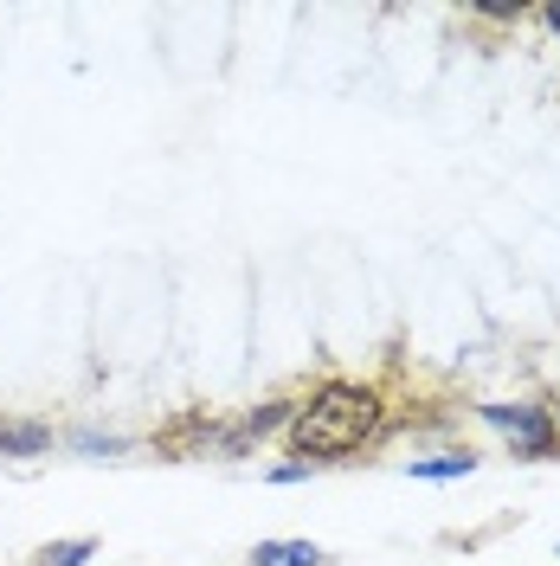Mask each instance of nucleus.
<instances>
[{"label":"nucleus","mask_w":560,"mask_h":566,"mask_svg":"<svg viewBox=\"0 0 560 566\" xmlns=\"http://www.w3.org/2000/svg\"><path fill=\"white\" fill-rule=\"evenodd\" d=\"M251 566H329V547H315V541H258Z\"/></svg>","instance_id":"nucleus-5"},{"label":"nucleus","mask_w":560,"mask_h":566,"mask_svg":"<svg viewBox=\"0 0 560 566\" xmlns=\"http://www.w3.org/2000/svg\"><path fill=\"white\" fill-rule=\"evenodd\" d=\"M548 412H554V431H560V399H548Z\"/></svg>","instance_id":"nucleus-12"},{"label":"nucleus","mask_w":560,"mask_h":566,"mask_svg":"<svg viewBox=\"0 0 560 566\" xmlns=\"http://www.w3.org/2000/svg\"><path fill=\"white\" fill-rule=\"evenodd\" d=\"M290 419H297V399H271V406H251L246 419H239V431L258 444V438H271V431H290Z\"/></svg>","instance_id":"nucleus-6"},{"label":"nucleus","mask_w":560,"mask_h":566,"mask_svg":"<svg viewBox=\"0 0 560 566\" xmlns=\"http://www.w3.org/2000/svg\"><path fill=\"white\" fill-rule=\"evenodd\" d=\"M59 438L52 424H33V419H0V458H45Z\"/></svg>","instance_id":"nucleus-3"},{"label":"nucleus","mask_w":560,"mask_h":566,"mask_svg":"<svg viewBox=\"0 0 560 566\" xmlns=\"http://www.w3.org/2000/svg\"><path fill=\"white\" fill-rule=\"evenodd\" d=\"M386 431V392L374 380H322L310 399H297V419L283 431L290 458L322 470V463H349L354 451L381 444Z\"/></svg>","instance_id":"nucleus-1"},{"label":"nucleus","mask_w":560,"mask_h":566,"mask_svg":"<svg viewBox=\"0 0 560 566\" xmlns=\"http://www.w3.org/2000/svg\"><path fill=\"white\" fill-rule=\"evenodd\" d=\"M303 476H310V463H278L271 470V483H303Z\"/></svg>","instance_id":"nucleus-10"},{"label":"nucleus","mask_w":560,"mask_h":566,"mask_svg":"<svg viewBox=\"0 0 560 566\" xmlns=\"http://www.w3.org/2000/svg\"><path fill=\"white\" fill-rule=\"evenodd\" d=\"M470 13H477V20H522L528 7H496V0H477Z\"/></svg>","instance_id":"nucleus-9"},{"label":"nucleus","mask_w":560,"mask_h":566,"mask_svg":"<svg viewBox=\"0 0 560 566\" xmlns=\"http://www.w3.org/2000/svg\"><path fill=\"white\" fill-rule=\"evenodd\" d=\"M65 444L84 458H123L129 451V438H116V431H65Z\"/></svg>","instance_id":"nucleus-8"},{"label":"nucleus","mask_w":560,"mask_h":566,"mask_svg":"<svg viewBox=\"0 0 560 566\" xmlns=\"http://www.w3.org/2000/svg\"><path fill=\"white\" fill-rule=\"evenodd\" d=\"M541 27H548V33L560 39V0H548V7H541Z\"/></svg>","instance_id":"nucleus-11"},{"label":"nucleus","mask_w":560,"mask_h":566,"mask_svg":"<svg viewBox=\"0 0 560 566\" xmlns=\"http://www.w3.org/2000/svg\"><path fill=\"white\" fill-rule=\"evenodd\" d=\"M91 554H97V541L91 534H71V541H45L33 566H84Z\"/></svg>","instance_id":"nucleus-7"},{"label":"nucleus","mask_w":560,"mask_h":566,"mask_svg":"<svg viewBox=\"0 0 560 566\" xmlns=\"http://www.w3.org/2000/svg\"><path fill=\"white\" fill-rule=\"evenodd\" d=\"M477 419L490 424V431H502V444L522 463H554L560 458V431H554L548 399H484Z\"/></svg>","instance_id":"nucleus-2"},{"label":"nucleus","mask_w":560,"mask_h":566,"mask_svg":"<svg viewBox=\"0 0 560 566\" xmlns=\"http://www.w3.org/2000/svg\"><path fill=\"white\" fill-rule=\"evenodd\" d=\"M413 483H457V476H477V451H438V458H413L406 463Z\"/></svg>","instance_id":"nucleus-4"}]
</instances>
